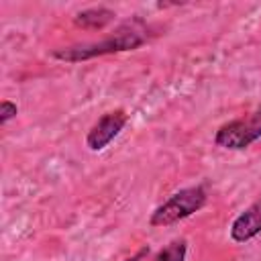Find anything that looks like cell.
<instances>
[{
  "instance_id": "6da1fadb",
  "label": "cell",
  "mask_w": 261,
  "mask_h": 261,
  "mask_svg": "<svg viewBox=\"0 0 261 261\" xmlns=\"http://www.w3.org/2000/svg\"><path fill=\"white\" fill-rule=\"evenodd\" d=\"M147 37L141 29L133 27V24H124L120 27L116 33L108 35L102 41H94V43H82V45H71V47H63V49H55L51 55L59 61H67V63H77V61H88L94 57H102V55H112V53H122V51H133L139 49L141 45H145Z\"/></svg>"
},
{
  "instance_id": "7a4b0ae2",
  "label": "cell",
  "mask_w": 261,
  "mask_h": 261,
  "mask_svg": "<svg viewBox=\"0 0 261 261\" xmlns=\"http://www.w3.org/2000/svg\"><path fill=\"white\" fill-rule=\"evenodd\" d=\"M206 200H208V194H206L204 186L198 184V186L181 188L179 192L171 194L161 206H157L151 212L149 224L151 226H169L179 220H186L192 214H196L198 210H202Z\"/></svg>"
},
{
  "instance_id": "3957f363",
  "label": "cell",
  "mask_w": 261,
  "mask_h": 261,
  "mask_svg": "<svg viewBox=\"0 0 261 261\" xmlns=\"http://www.w3.org/2000/svg\"><path fill=\"white\" fill-rule=\"evenodd\" d=\"M257 139H261V106L245 118L224 122L214 135V145L228 151H243Z\"/></svg>"
},
{
  "instance_id": "277c9868",
  "label": "cell",
  "mask_w": 261,
  "mask_h": 261,
  "mask_svg": "<svg viewBox=\"0 0 261 261\" xmlns=\"http://www.w3.org/2000/svg\"><path fill=\"white\" fill-rule=\"evenodd\" d=\"M128 116L124 110H110L106 114H102L94 124L92 128L88 130L86 135V147L90 151H102L106 149L118 135L120 130L124 128Z\"/></svg>"
},
{
  "instance_id": "5b68a950",
  "label": "cell",
  "mask_w": 261,
  "mask_h": 261,
  "mask_svg": "<svg viewBox=\"0 0 261 261\" xmlns=\"http://www.w3.org/2000/svg\"><path fill=\"white\" fill-rule=\"evenodd\" d=\"M257 234H261V196L230 222V239L234 243H249Z\"/></svg>"
},
{
  "instance_id": "8992f818",
  "label": "cell",
  "mask_w": 261,
  "mask_h": 261,
  "mask_svg": "<svg viewBox=\"0 0 261 261\" xmlns=\"http://www.w3.org/2000/svg\"><path fill=\"white\" fill-rule=\"evenodd\" d=\"M114 12L106 6H96V8H86L82 12H77L73 16L75 27H82L86 31H100L104 27H108L114 20Z\"/></svg>"
},
{
  "instance_id": "52a82bcc",
  "label": "cell",
  "mask_w": 261,
  "mask_h": 261,
  "mask_svg": "<svg viewBox=\"0 0 261 261\" xmlns=\"http://www.w3.org/2000/svg\"><path fill=\"white\" fill-rule=\"evenodd\" d=\"M186 253H188V241L173 239L161 251H157L149 261H186Z\"/></svg>"
},
{
  "instance_id": "ba28073f",
  "label": "cell",
  "mask_w": 261,
  "mask_h": 261,
  "mask_svg": "<svg viewBox=\"0 0 261 261\" xmlns=\"http://www.w3.org/2000/svg\"><path fill=\"white\" fill-rule=\"evenodd\" d=\"M16 114H18V106H16L14 102H10V100H2V102H0V124H2V126H4L8 120H12Z\"/></svg>"
}]
</instances>
